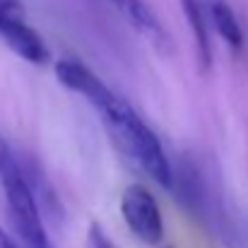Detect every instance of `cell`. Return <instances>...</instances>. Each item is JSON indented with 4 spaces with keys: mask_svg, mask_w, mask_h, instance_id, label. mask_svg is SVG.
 <instances>
[{
    "mask_svg": "<svg viewBox=\"0 0 248 248\" xmlns=\"http://www.w3.org/2000/svg\"><path fill=\"white\" fill-rule=\"evenodd\" d=\"M96 111L104 116L113 138L140 164V169L150 178H155L159 186L173 188V173H171L164 147H162L159 138L155 135V130L135 113V108L113 92Z\"/></svg>",
    "mask_w": 248,
    "mask_h": 248,
    "instance_id": "obj_1",
    "label": "cell"
},
{
    "mask_svg": "<svg viewBox=\"0 0 248 248\" xmlns=\"http://www.w3.org/2000/svg\"><path fill=\"white\" fill-rule=\"evenodd\" d=\"M0 183L5 190L10 219L15 224V232L19 234L24 248H53L46 227L41 222V212L34 198V190L29 181L24 178V171L12 155L10 145L0 138Z\"/></svg>",
    "mask_w": 248,
    "mask_h": 248,
    "instance_id": "obj_2",
    "label": "cell"
},
{
    "mask_svg": "<svg viewBox=\"0 0 248 248\" xmlns=\"http://www.w3.org/2000/svg\"><path fill=\"white\" fill-rule=\"evenodd\" d=\"M121 212H123V219H125L128 229L133 232V236H138L147 246L162 244L164 219H162V210L157 205V198L152 195V190L147 186L130 183L123 190Z\"/></svg>",
    "mask_w": 248,
    "mask_h": 248,
    "instance_id": "obj_3",
    "label": "cell"
},
{
    "mask_svg": "<svg viewBox=\"0 0 248 248\" xmlns=\"http://www.w3.org/2000/svg\"><path fill=\"white\" fill-rule=\"evenodd\" d=\"M56 78H58V82L63 84V87L82 94L94 108H99L113 94L84 63L75 61V58H61V61H56Z\"/></svg>",
    "mask_w": 248,
    "mask_h": 248,
    "instance_id": "obj_4",
    "label": "cell"
},
{
    "mask_svg": "<svg viewBox=\"0 0 248 248\" xmlns=\"http://www.w3.org/2000/svg\"><path fill=\"white\" fill-rule=\"evenodd\" d=\"M140 34H145L157 48L169 51V34L162 27V22L157 19V15L152 12V7L145 0H108Z\"/></svg>",
    "mask_w": 248,
    "mask_h": 248,
    "instance_id": "obj_5",
    "label": "cell"
},
{
    "mask_svg": "<svg viewBox=\"0 0 248 248\" xmlns=\"http://www.w3.org/2000/svg\"><path fill=\"white\" fill-rule=\"evenodd\" d=\"M181 10L188 22L190 36L195 41V53H198L200 68L207 70L212 65V41H210L207 22H205V10H202L200 0H181Z\"/></svg>",
    "mask_w": 248,
    "mask_h": 248,
    "instance_id": "obj_6",
    "label": "cell"
},
{
    "mask_svg": "<svg viewBox=\"0 0 248 248\" xmlns=\"http://www.w3.org/2000/svg\"><path fill=\"white\" fill-rule=\"evenodd\" d=\"M207 15L215 24V31L222 36V41L239 51L244 46V31H241V24L236 19V12L232 10L229 0H207Z\"/></svg>",
    "mask_w": 248,
    "mask_h": 248,
    "instance_id": "obj_7",
    "label": "cell"
},
{
    "mask_svg": "<svg viewBox=\"0 0 248 248\" xmlns=\"http://www.w3.org/2000/svg\"><path fill=\"white\" fill-rule=\"evenodd\" d=\"M19 22H27L24 0H0V34Z\"/></svg>",
    "mask_w": 248,
    "mask_h": 248,
    "instance_id": "obj_8",
    "label": "cell"
},
{
    "mask_svg": "<svg viewBox=\"0 0 248 248\" xmlns=\"http://www.w3.org/2000/svg\"><path fill=\"white\" fill-rule=\"evenodd\" d=\"M87 248H118L113 239L106 234V229L99 222H92L87 229Z\"/></svg>",
    "mask_w": 248,
    "mask_h": 248,
    "instance_id": "obj_9",
    "label": "cell"
},
{
    "mask_svg": "<svg viewBox=\"0 0 248 248\" xmlns=\"http://www.w3.org/2000/svg\"><path fill=\"white\" fill-rule=\"evenodd\" d=\"M0 248H22V246H19V244H17V241H15V239L0 227Z\"/></svg>",
    "mask_w": 248,
    "mask_h": 248,
    "instance_id": "obj_10",
    "label": "cell"
}]
</instances>
